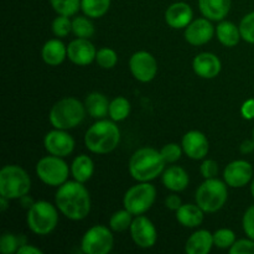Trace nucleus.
<instances>
[{
    "label": "nucleus",
    "mask_w": 254,
    "mask_h": 254,
    "mask_svg": "<svg viewBox=\"0 0 254 254\" xmlns=\"http://www.w3.org/2000/svg\"><path fill=\"white\" fill-rule=\"evenodd\" d=\"M60 212L72 221L84 220L91 212V196L83 183L66 181L55 196Z\"/></svg>",
    "instance_id": "1"
},
{
    "label": "nucleus",
    "mask_w": 254,
    "mask_h": 254,
    "mask_svg": "<svg viewBox=\"0 0 254 254\" xmlns=\"http://www.w3.org/2000/svg\"><path fill=\"white\" fill-rule=\"evenodd\" d=\"M165 164L160 151L153 148H140L129 160V173L138 183H149L163 175Z\"/></svg>",
    "instance_id": "2"
},
{
    "label": "nucleus",
    "mask_w": 254,
    "mask_h": 254,
    "mask_svg": "<svg viewBox=\"0 0 254 254\" xmlns=\"http://www.w3.org/2000/svg\"><path fill=\"white\" fill-rule=\"evenodd\" d=\"M121 141V130L114 121L99 119L84 135V144L94 154L112 153Z\"/></svg>",
    "instance_id": "3"
},
{
    "label": "nucleus",
    "mask_w": 254,
    "mask_h": 254,
    "mask_svg": "<svg viewBox=\"0 0 254 254\" xmlns=\"http://www.w3.org/2000/svg\"><path fill=\"white\" fill-rule=\"evenodd\" d=\"M86 106L73 97H66L60 99L52 106L50 111V123L56 129L76 128L83 122L86 116Z\"/></svg>",
    "instance_id": "4"
},
{
    "label": "nucleus",
    "mask_w": 254,
    "mask_h": 254,
    "mask_svg": "<svg viewBox=\"0 0 254 254\" xmlns=\"http://www.w3.org/2000/svg\"><path fill=\"white\" fill-rule=\"evenodd\" d=\"M31 189L29 174L17 165H6L0 171V195L7 200L26 197Z\"/></svg>",
    "instance_id": "5"
},
{
    "label": "nucleus",
    "mask_w": 254,
    "mask_h": 254,
    "mask_svg": "<svg viewBox=\"0 0 254 254\" xmlns=\"http://www.w3.org/2000/svg\"><path fill=\"white\" fill-rule=\"evenodd\" d=\"M228 198L227 184L218 179H206L195 193V201L206 213H215L225 206Z\"/></svg>",
    "instance_id": "6"
},
{
    "label": "nucleus",
    "mask_w": 254,
    "mask_h": 254,
    "mask_svg": "<svg viewBox=\"0 0 254 254\" xmlns=\"http://www.w3.org/2000/svg\"><path fill=\"white\" fill-rule=\"evenodd\" d=\"M26 222L35 235L47 236L56 228L59 213L56 207L47 201H36L27 211Z\"/></svg>",
    "instance_id": "7"
},
{
    "label": "nucleus",
    "mask_w": 254,
    "mask_h": 254,
    "mask_svg": "<svg viewBox=\"0 0 254 254\" xmlns=\"http://www.w3.org/2000/svg\"><path fill=\"white\" fill-rule=\"evenodd\" d=\"M36 175L46 185L60 188L68 179L69 168L64 159L50 154L37 161Z\"/></svg>",
    "instance_id": "8"
},
{
    "label": "nucleus",
    "mask_w": 254,
    "mask_h": 254,
    "mask_svg": "<svg viewBox=\"0 0 254 254\" xmlns=\"http://www.w3.org/2000/svg\"><path fill=\"white\" fill-rule=\"evenodd\" d=\"M156 198L155 186L149 183H139L134 185L126 192L123 198V205L126 210L133 216L145 213L154 205Z\"/></svg>",
    "instance_id": "9"
},
{
    "label": "nucleus",
    "mask_w": 254,
    "mask_h": 254,
    "mask_svg": "<svg viewBox=\"0 0 254 254\" xmlns=\"http://www.w3.org/2000/svg\"><path fill=\"white\" fill-rule=\"evenodd\" d=\"M114 245L111 230L106 226L96 225L86 231L81 241V250L86 254H108Z\"/></svg>",
    "instance_id": "10"
},
{
    "label": "nucleus",
    "mask_w": 254,
    "mask_h": 254,
    "mask_svg": "<svg viewBox=\"0 0 254 254\" xmlns=\"http://www.w3.org/2000/svg\"><path fill=\"white\" fill-rule=\"evenodd\" d=\"M129 68L134 78L139 82H150L155 78L158 72V64L155 57L146 51H138L131 55L129 60Z\"/></svg>",
    "instance_id": "11"
},
{
    "label": "nucleus",
    "mask_w": 254,
    "mask_h": 254,
    "mask_svg": "<svg viewBox=\"0 0 254 254\" xmlns=\"http://www.w3.org/2000/svg\"><path fill=\"white\" fill-rule=\"evenodd\" d=\"M129 230L131 240L140 248H151L158 240L155 226L145 216H135Z\"/></svg>",
    "instance_id": "12"
},
{
    "label": "nucleus",
    "mask_w": 254,
    "mask_h": 254,
    "mask_svg": "<svg viewBox=\"0 0 254 254\" xmlns=\"http://www.w3.org/2000/svg\"><path fill=\"white\" fill-rule=\"evenodd\" d=\"M44 145L47 153L51 155L66 158L73 151L76 143L72 135H69L66 130L55 128L45 135Z\"/></svg>",
    "instance_id": "13"
},
{
    "label": "nucleus",
    "mask_w": 254,
    "mask_h": 254,
    "mask_svg": "<svg viewBox=\"0 0 254 254\" xmlns=\"http://www.w3.org/2000/svg\"><path fill=\"white\" fill-rule=\"evenodd\" d=\"M223 180L233 189L245 188L253 180V168L246 160H235L228 164L223 171Z\"/></svg>",
    "instance_id": "14"
},
{
    "label": "nucleus",
    "mask_w": 254,
    "mask_h": 254,
    "mask_svg": "<svg viewBox=\"0 0 254 254\" xmlns=\"http://www.w3.org/2000/svg\"><path fill=\"white\" fill-rule=\"evenodd\" d=\"M97 50L89 39H79L69 42L67 46V57L77 66H87L96 60Z\"/></svg>",
    "instance_id": "15"
},
{
    "label": "nucleus",
    "mask_w": 254,
    "mask_h": 254,
    "mask_svg": "<svg viewBox=\"0 0 254 254\" xmlns=\"http://www.w3.org/2000/svg\"><path fill=\"white\" fill-rule=\"evenodd\" d=\"M181 146L186 155L193 160L205 159L210 150L207 136L198 130H190L183 136Z\"/></svg>",
    "instance_id": "16"
},
{
    "label": "nucleus",
    "mask_w": 254,
    "mask_h": 254,
    "mask_svg": "<svg viewBox=\"0 0 254 254\" xmlns=\"http://www.w3.org/2000/svg\"><path fill=\"white\" fill-rule=\"evenodd\" d=\"M215 34V27L207 17H200L191 21L185 27V40L192 46H201L210 41Z\"/></svg>",
    "instance_id": "17"
},
{
    "label": "nucleus",
    "mask_w": 254,
    "mask_h": 254,
    "mask_svg": "<svg viewBox=\"0 0 254 254\" xmlns=\"http://www.w3.org/2000/svg\"><path fill=\"white\" fill-rule=\"evenodd\" d=\"M192 67L198 77L205 79H212L220 74L222 64L216 55L211 52H202L193 59Z\"/></svg>",
    "instance_id": "18"
},
{
    "label": "nucleus",
    "mask_w": 254,
    "mask_h": 254,
    "mask_svg": "<svg viewBox=\"0 0 254 254\" xmlns=\"http://www.w3.org/2000/svg\"><path fill=\"white\" fill-rule=\"evenodd\" d=\"M193 11L189 4L178 1L171 4L165 11V21L173 29H185L192 21Z\"/></svg>",
    "instance_id": "19"
},
{
    "label": "nucleus",
    "mask_w": 254,
    "mask_h": 254,
    "mask_svg": "<svg viewBox=\"0 0 254 254\" xmlns=\"http://www.w3.org/2000/svg\"><path fill=\"white\" fill-rule=\"evenodd\" d=\"M213 243V235L207 230H198L189 237L185 245L188 254H207L211 252Z\"/></svg>",
    "instance_id": "20"
},
{
    "label": "nucleus",
    "mask_w": 254,
    "mask_h": 254,
    "mask_svg": "<svg viewBox=\"0 0 254 254\" xmlns=\"http://www.w3.org/2000/svg\"><path fill=\"white\" fill-rule=\"evenodd\" d=\"M201 14L211 21H222L231 9V0H198Z\"/></svg>",
    "instance_id": "21"
},
{
    "label": "nucleus",
    "mask_w": 254,
    "mask_h": 254,
    "mask_svg": "<svg viewBox=\"0 0 254 254\" xmlns=\"http://www.w3.org/2000/svg\"><path fill=\"white\" fill-rule=\"evenodd\" d=\"M190 179L185 169L181 166H170L163 173V184L168 190L180 192L189 186Z\"/></svg>",
    "instance_id": "22"
},
{
    "label": "nucleus",
    "mask_w": 254,
    "mask_h": 254,
    "mask_svg": "<svg viewBox=\"0 0 254 254\" xmlns=\"http://www.w3.org/2000/svg\"><path fill=\"white\" fill-rule=\"evenodd\" d=\"M41 56L45 64L50 66H59L67 57V47L60 39H51L42 46Z\"/></svg>",
    "instance_id": "23"
},
{
    "label": "nucleus",
    "mask_w": 254,
    "mask_h": 254,
    "mask_svg": "<svg viewBox=\"0 0 254 254\" xmlns=\"http://www.w3.org/2000/svg\"><path fill=\"white\" fill-rule=\"evenodd\" d=\"M203 210L196 203H185L176 211V220L181 226L186 228L198 227L203 222Z\"/></svg>",
    "instance_id": "24"
},
{
    "label": "nucleus",
    "mask_w": 254,
    "mask_h": 254,
    "mask_svg": "<svg viewBox=\"0 0 254 254\" xmlns=\"http://www.w3.org/2000/svg\"><path fill=\"white\" fill-rule=\"evenodd\" d=\"M109 102L104 94L99 92H93L87 96L84 106L86 111L92 118L103 119L109 114Z\"/></svg>",
    "instance_id": "25"
},
{
    "label": "nucleus",
    "mask_w": 254,
    "mask_h": 254,
    "mask_svg": "<svg viewBox=\"0 0 254 254\" xmlns=\"http://www.w3.org/2000/svg\"><path fill=\"white\" fill-rule=\"evenodd\" d=\"M94 173L93 160L88 155L81 154L72 161L71 174L73 179L79 183H87Z\"/></svg>",
    "instance_id": "26"
},
{
    "label": "nucleus",
    "mask_w": 254,
    "mask_h": 254,
    "mask_svg": "<svg viewBox=\"0 0 254 254\" xmlns=\"http://www.w3.org/2000/svg\"><path fill=\"white\" fill-rule=\"evenodd\" d=\"M216 35H217L218 41L226 47L237 46L240 40L242 39L240 26L231 21H221L216 27Z\"/></svg>",
    "instance_id": "27"
},
{
    "label": "nucleus",
    "mask_w": 254,
    "mask_h": 254,
    "mask_svg": "<svg viewBox=\"0 0 254 254\" xmlns=\"http://www.w3.org/2000/svg\"><path fill=\"white\" fill-rule=\"evenodd\" d=\"M111 7V0H81V9L89 19L104 16Z\"/></svg>",
    "instance_id": "28"
},
{
    "label": "nucleus",
    "mask_w": 254,
    "mask_h": 254,
    "mask_svg": "<svg viewBox=\"0 0 254 254\" xmlns=\"http://www.w3.org/2000/svg\"><path fill=\"white\" fill-rule=\"evenodd\" d=\"M130 113V102L126 97H117L109 104V117L114 122L127 119Z\"/></svg>",
    "instance_id": "29"
},
{
    "label": "nucleus",
    "mask_w": 254,
    "mask_h": 254,
    "mask_svg": "<svg viewBox=\"0 0 254 254\" xmlns=\"http://www.w3.org/2000/svg\"><path fill=\"white\" fill-rule=\"evenodd\" d=\"M131 213L128 210H119L114 212L109 218V228L114 232H124L129 230L133 222Z\"/></svg>",
    "instance_id": "30"
},
{
    "label": "nucleus",
    "mask_w": 254,
    "mask_h": 254,
    "mask_svg": "<svg viewBox=\"0 0 254 254\" xmlns=\"http://www.w3.org/2000/svg\"><path fill=\"white\" fill-rule=\"evenodd\" d=\"M72 32L79 39H91L94 35V26L86 16H76L72 20Z\"/></svg>",
    "instance_id": "31"
},
{
    "label": "nucleus",
    "mask_w": 254,
    "mask_h": 254,
    "mask_svg": "<svg viewBox=\"0 0 254 254\" xmlns=\"http://www.w3.org/2000/svg\"><path fill=\"white\" fill-rule=\"evenodd\" d=\"M55 11L64 16H73L81 9V0H50Z\"/></svg>",
    "instance_id": "32"
},
{
    "label": "nucleus",
    "mask_w": 254,
    "mask_h": 254,
    "mask_svg": "<svg viewBox=\"0 0 254 254\" xmlns=\"http://www.w3.org/2000/svg\"><path fill=\"white\" fill-rule=\"evenodd\" d=\"M236 242V235L232 230L228 228H221L213 233V243L217 248L221 250H227L233 246Z\"/></svg>",
    "instance_id": "33"
},
{
    "label": "nucleus",
    "mask_w": 254,
    "mask_h": 254,
    "mask_svg": "<svg viewBox=\"0 0 254 254\" xmlns=\"http://www.w3.org/2000/svg\"><path fill=\"white\" fill-rule=\"evenodd\" d=\"M96 61L102 68L109 69L116 66L117 62H118V56H117V52L114 50L109 49V47H103V49L97 51Z\"/></svg>",
    "instance_id": "34"
},
{
    "label": "nucleus",
    "mask_w": 254,
    "mask_h": 254,
    "mask_svg": "<svg viewBox=\"0 0 254 254\" xmlns=\"http://www.w3.org/2000/svg\"><path fill=\"white\" fill-rule=\"evenodd\" d=\"M25 245L21 242V237H16L12 233H4L0 238V251L2 254L17 253L20 246Z\"/></svg>",
    "instance_id": "35"
},
{
    "label": "nucleus",
    "mask_w": 254,
    "mask_h": 254,
    "mask_svg": "<svg viewBox=\"0 0 254 254\" xmlns=\"http://www.w3.org/2000/svg\"><path fill=\"white\" fill-rule=\"evenodd\" d=\"M241 36L248 44H254V11L245 15L240 24Z\"/></svg>",
    "instance_id": "36"
},
{
    "label": "nucleus",
    "mask_w": 254,
    "mask_h": 254,
    "mask_svg": "<svg viewBox=\"0 0 254 254\" xmlns=\"http://www.w3.org/2000/svg\"><path fill=\"white\" fill-rule=\"evenodd\" d=\"M72 31V21L69 16L59 15L56 19L52 21V32L57 37H66Z\"/></svg>",
    "instance_id": "37"
},
{
    "label": "nucleus",
    "mask_w": 254,
    "mask_h": 254,
    "mask_svg": "<svg viewBox=\"0 0 254 254\" xmlns=\"http://www.w3.org/2000/svg\"><path fill=\"white\" fill-rule=\"evenodd\" d=\"M183 146H180L176 143H169L166 145H164L161 148L160 153L163 155L165 163H176L179 159L181 158V154H183Z\"/></svg>",
    "instance_id": "38"
},
{
    "label": "nucleus",
    "mask_w": 254,
    "mask_h": 254,
    "mask_svg": "<svg viewBox=\"0 0 254 254\" xmlns=\"http://www.w3.org/2000/svg\"><path fill=\"white\" fill-rule=\"evenodd\" d=\"M231 254H254V241L251 238L236 241L230 248Z\"/></svg>",
    "instance_id": "39"
},
{
    "label": "nucleus",
    "mask_w": 254,
    "mask_h": 254,
    "mask_svg": "<svg viewBox=\"0 0 254 254\" xmlns=\"http://www.w3.org/2000/svg\"><path fill=\"white\" fill-rule=\"evenodd\" d=\"M242 226L247 237L254 241V205L248 207L243 215Z\"/></svg>",
    "instance_id": "40"
},
{
    "label": "nucleus",
    "mask_w": 254,
    "mask_h": 254,
    "mask_svg": "<svg viewBox=\"0 0 254 254\" xmlns=\"http://www.w3.org/2000/svg\"><path fill=\"white\" fill-rule=\"evenodd\" d=\"M201 175L205 179H213L218 175V164L212 159H206L200 166Z\"/></svg>",
    "instance_id": "41"
},
{
    "label": "nucleus",
    "mask_w": 254,
    "mask_h": 254,
    "mask_svg": "<svg viewBox=\"0 0 254 254\" xmlns=\"http://www.w3.org/2000/svg\"><path fill=\"white\" fill-rule=\"evenodd\" d=\"M241 114L245 119L252 121L254 119V98H250L241 107Z\"/></svg>",
    "instance_id": "42"
},
{
    "label": "nucleus",
    "mask_w": 254,
    "mask_h": 254,
    "mask_svg": "<svg viewBox=\"0 0 254 254\" xmlns=\"http://www.w3.org/2000/svg\"><path fill=\"white\" fill-rule=\"evenodd\" d=\"M181 205H183V202H181V198L179 197L178 195H175V193H173V195H169L168 197L165 198V206L169 208V210L175 211L176 212Z\"/></svg>",
    "instance_id": "43"
},
{
    "label": "nucleus",
    "mask_w": 254,
    "mask_h": 254,
    "mask_svg": "<svg viewBox=\"0 0 254 254\" xmlns=\"http://www.w3.org/2000/svg\"><path fill=\"white\" fill-rule=\"evenodd\" d=\"M42 253L44 252H42L40 248L34 247V246H30L27 245V243L20 246V248L17 250V254H42Z\"/></svg>",
    "instance_id": "44"
},
{
    "label": "nucleus",
    "mask_w": 254,
    "mask_h": 254,
    "mask_svg": "<svg viewBox=\"0 0 254 254\" xmlns=\"http://www.w3.org/2000/svg\"><path fill=\"white\" fill-rule=\"evenodd\" d=\"M240 150L242 154H251L254 151V140H250V139H247V140L243 141L242 144L240 145Z\"/></svg>",
    "instance_id": "45"
},
{
    "label": "nucleus",
    "mask_w": 254,
    "mask_h": 254,
    "mask_svg": "<svg viewBox=\"0 0 254 254\" xmlns=\"http://www.w3.org/2000/svg\"><path fill=\"white\" fill-rule=\"evenodd\" d=\"M7 201H10V200H7L6 197H2V196L0 197V210L5 211L7 207H9V205H7Z\"/></svg>",
    "instance_id": "46"
},
{
    "label": "nucleus",
    "mask_w": 254,
    "mask_h": 254,
    "mask_svg": "<svg viewBox=\"0 0 254 254\" xmlns=\"http://www.w3.org/2000/svg\"><path fill=\"white\" fill-rule=\"evenodd\" d=\"M251 193H252V196L254 198V178H253V180L251 181Z\"/></svg>",
    "instance_id": "47"
},
{
    "label": "nucleus",
    "mask_w": 254,
    "mask_h": 254,
    "mask_svg": "<svg viewBox=\"0 0 254 254\" xmlns=\"http://www.w3.org/2000/svg\"><path fill=\"white\" fill-rule=\"evenodd\" d=\"M252 136H253V140H254V128H253V133H252Z\"/></svg>",
    "instance_id": "48"
}]
</instances>
